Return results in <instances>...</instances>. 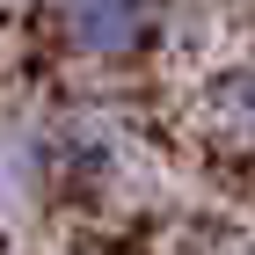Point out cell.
<instances>
[{"instance_id": "obj_1", "label": "cell", "mask_w": 255, "mask_h": 255, "mask_svg": "<svg viewBox=\"0 0 255 255\" xmlns=\"http://www.w3.org/2000/svg\"><path fill=\"white\" fill-rule=\"evenodd\" d=\"M175 0H44V29L80 66H138L160 51Z\"/></svg>"}, {"instance_id": "obj_2", "label": "cell", "mask_w": 255, "mask_h": 255, "mask_svg": "<svg viewBox=\"0 0 255 255\" xmlns=\"http://www.w3.org/2000/svg\"><path fill=\"white\" fill-rule=\"evenodd\" d=\"M22 168L29 182L51 197H88L124 168V131L117 117H102V110H59V117H44L22 146Z\"/></svg>"}, {"instance_id": "obj_3", "label": "cell", "mask_w": 255, "mask_h": 255, "mask_svg": "<svg viewBox=\"0 0 255 255\" xmlns=\"http://www.w3.org/2000/svg\"><path fill=\"white\" fill-rule=\"evenodd\" d=\"M212 110H219V124H226L241 146H255V59L226 66V73L212 80Z\"/></svg>"}]
</instances>
